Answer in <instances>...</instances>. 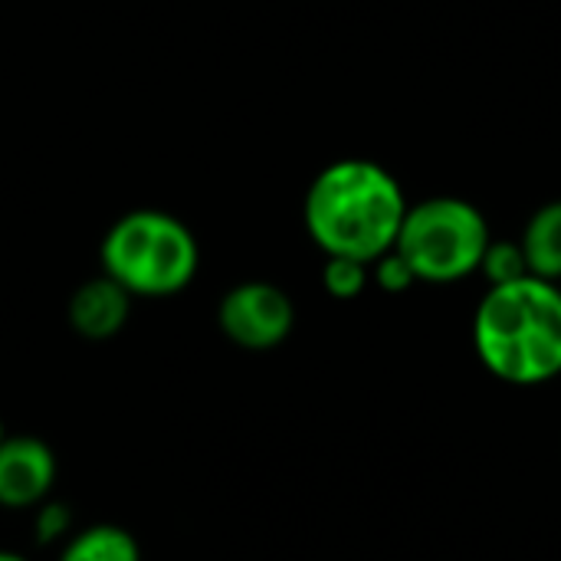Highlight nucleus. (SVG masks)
Listing matches in <instances>:
<instances>
[{"instance_id":"nucleus-1","label":"nucleus","mask_w":561,"mask_h":561,"mask_svg":"<svg viewBox=\"0 0 561 561\" xmlns=\"http://www.w3.org/2000/svg\"><path fill=\"white\" fill-rule=\"evenodd\" d=\"M408 204L398 181L375 161L345 158L309 184L302 217L325 256L375 263L394 250Z\"/></svg>"},{"instance_id":"nucleus-14","label":"nucleus","mask_w":561,"mask_h":561,"mask_svg":"<svg viewBox=\"0 0 561 561\" xmlns=\"http://www.w3.org/2000/svg\"><path fill=\"white\" fill-rule=\"evenodd\" d=\"M0 561H26L23 556H16V552H10V549H0Z\"/></svg>"},{"instance_id":"nucleus-5","label":"nucleus","mask_w":561,"mask_h":561,"mask_svg":"<svg viewBox=\"0 0 561 561\" xmlns=\"http://www.w3.org/2000/svg\"><path fill=\"white\" fill-rule=\"evenodd\" d=\"M217 322L220 332L247 348V352H270L276 345H283L296 325V309L293 299L263 279H250L233 286L217 309Z\"/></svg>"},{"instance_id":"nucleus-6","label":"nucleus","mask_w":561,"mask_h":561,"mask_svg":"<svg viewBox=\"0 0 561 561\" xmlns=\"http://www.w3.org/2000/svg\"><path fill=\"white\" fill-rule=\"evenodd\" d=\"M56 483V454L30 434L0 444V506L33 510L46 503Z\"/></svg>"},{"instance_id":"nucleus-4","label":"nucleus","mask_w":561,"mask_h":561,"mask_svg":"<svg viewBox=\"0 0 561 561\" xmlns=\"http://www.w3.org/2000/svg\"><path fill=\"white\" fill-rule=\"evenodd\" d=\"M490 247L483 214L460 197H431L408 207L394 253L411 266L417 283H457L480 270Z\"/></svg>"},{"instance_id":"nucleus-2","label":"nucleus","mask_w":561,"mask_h":561,"mask_svg":"<svg viewBox=\"0 0 561 561\" xmlns=\"http://www.w3.org/2000/svg\"><path fill=\"white\" fill-rule=\"evenodd\" d=\"M480 362L510 385H546L561 375V289L539 276L490 286L473 319Z\"/></svg>"},{"instance_id":"nucleus-8","label":"nucleus","mask_w":561,"mask_h":561,"mask_svg":"<svg viewBox=\"0 0 561 561\" xmlns=\"http://www.w3.org/2000/svg\"><path fill=\"white\" fill-rule=\"evenodd\" d=\"M519 243L533 276L546 283L561 279V201H552L533 214Z\"/></svg>"},{"instance_id":"nucleus-9","label":"nucleus","mask_w":561,"mask_h":561,"mask_svg":"<svg viewBox=\"0 0 561 561\" xmlns=\"http://www.w3.org/2000/svg\"><path fill=\"white\" fill-rule=\"evenodd\" d=\"M59 561H141V549L122 526H89L66 542Z\"/></svg>"},{"instance_id":"nucleus-3","label":"nucleus","mask_w":561,"mask_h":561,"mask_svg":"<svg viewBox=\"0 0 561 561\" xmlns=\"http://www.w3.org/2000/svg\"><path fill=\"white\" fill-rule=\"evenodd\" d=\"M102 273L141 299L184 293L201 266V250L184 220L141 207L118 217L102 240Z\"/></svg>"},{"instance_id":"nucleus-12","label":"nucleus","mask_w":561,"mask_h":561,"mask_svg":"<svg viewBox=\"0 0 561 561\" xmlns=\"http://www.w3.org/2000/svg\"><path fill=\"white\" fill-rule=\"evenodd\" d=\"M375 263H378L375 279H378V286L388 289V293H404V289H411V286L417 283V276L411 273V266H408L394 250H388V253L378 256Z\"/></svg>"},{"instance_id":"nucleus-11","label":"nucleus","mask_w":561,"mask_h":561,"mask_svg":"<svg viewBox=\"0 0 561 561\" xmlns=\"http://www.w3.org/2000/svg\"><path fill=\"white\" fill-rule=\"evenodd\" d=\"M322 283H325V293L329 296H335V299H355L368 286V263L348 260V256H329V263L322 270Z\"/></svg>"},{"instance_id":"nucleus-10","label":"nucleus","mask_w":561,"mask_h":561,"mask_svg":"<svg viewBox=\"0 0 561 561\" xmlns=\"http://www.w3.org/2000/svg\"><path fill=\"white\" fill-rule=\"evenodd\" d=\"M480 273L490 279V286H506V283L533 276L523 243H510V240H490V247L480 260Z\"/></svg>"},{"instance_id":"nucleus-13","label":"nucleus","mask_w":561,"mask_h":561,"mask_svg":"<svg viewBox=\"0 0 561 561\" xmlns=\"http://www.w3.org/2000/svg\"><path fill=\"white\" fill-rule=\"evenodd\" d=\"M72 519H69V510L62 503H43L39 513H36V539L39 542H56L69 533Z\"/></svg>"},{"instance_id":"nucleus-7","label":"nucleus","mask_w":561,"mask_h":561,"mask_svg":"<svg viewBox=\"0 0 561 561\" xmlns=\"http://www.w3.org/2000/svg\"><path fill=\"white\" fill-rule=\"evenodd\" d=\"M131 293L122 289L112 276H95L85 279L72 299H69V325L76 335L89 339V342H105L112 335H118L131 316Z\"/></svg>"},{"instance_id":"nucleus-15","label":"nucleus","mask_w":561,"mask_h":561,"mask_svg":"<svg viewBox=\"0 0 561 561\" xmlns=\"http://www.w3.org/2000/svg\"><path fill=\"white\" fill-rule=\"evenodd\" d=\"M7 440V427H3V421H0V444Z\"/></svg>"}]
</instances>
